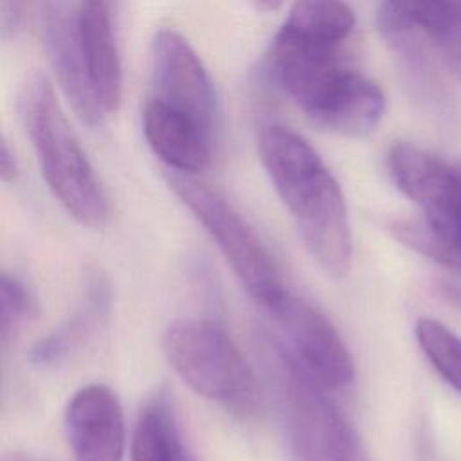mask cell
<instances>
[{"label": "cell", "instance_id": "cell-1", "mask_svg": "<svg viewBox=\"0 0 461 461\" xmlns=\"http://www.w3.org/2000/svg\"><path fill=\"white\" fill-rule=\"evenodd\" d=\"M258 149L308 254L328 276L342 277L351 263V232L337 178L317 149L288 126H265Z\"/></svg>", "mask_w": 461, "mask_h": 461}, {"label": "cell", "instance_id": "cell-2", "mask_svg": "<svg viewBox=\"0 0 461 461\" xmlns=\"http://www.w3.org/2000/svg\"><path fill=\"white\" fill-rule=\"evenodd\" d=\"M267 58L279 88L321 130L364 137L380 122L384 92L364 74L344 67L333 47L304 41L279 27Z\"/></svg>", "mask_w": 461, "mask_h": 461}, {"label": "cell", "instance_id": "cell-3", "mask_svg": "<svg viewBox=\"0 0 461 461\" xmlns=\"http://www.w3.org/2000/svg\"><path fill=\"white\" fill-rule=\"evenodd\" d=\"M394 185L421 211L393 225L409 249L461 274V162L412 142H394L385 158Z\"/></svg>", "mask_w": 461, "mask_h": 461}, {"label": "cell", "instance_id": "cell-4", "mask_svg": "<svg viewBox=\"0 0 461 461\" xmlns=\"http://www.w3.org/2000/svg\"><path fill=\"white\" fill-rule=\"evenodd\" d=\"M18 104L52 194L79 223L103 227L110 218L108 194L72 131L50 81L32 74L22 88Z\"/></svg>", "mask_w": 461, "mask_h": 461}, {"label": "cell", "instance_id": "cell-5", "mask_svg": "<svg viewBox=\"0 0 461 461\" xmlns=\"http://www.w3.org/2000/svg\"><path fill=\"white\" fill-rule=\"evenodd\" d=\"M164 351L187 387L234 411L258 402L252 369L229 333L209 319H178L164 335Z\"/></svg>", "mask_w": 461, "mask_h": 461}, {"label": "cell", "instance_id": "cell-6", "mask_svg": "<svg viewBox=\"0 0 461 461\" xmlns=\"http://www.w3.org/2000/svg\"><path fill=\"white\" fill-rule=\"evenodd\" d=\"M166 176L176 198L211 234L229 267L259 304L268 303L285 290L276 261L227 200L193 175L169 169Z\"/></svg>", "mask_w": 461, "mask_h": 461}, {"label": "cell", "instance_id": "cell-7", "mask_svg": "<svg viewBox=\"0 0 461 461\" xmlns=\"http://www.w3.org/2000/svg\"><path fill=\"white\" fill-rule=\"evenodd\" d=\"M277 333L281 353L321 389H340L353 380L351 355L333 324L286 288L261 304Z\"/></svg>", "mask_w": 461, "mask_h": 461}, {"label": "cell", "instance_id": "cell-8", "mask_svg": "<svg viewBox=\"0 0 461 461\" xmlns=\"http://www.w3.org/2000/svg\"><path fill=\"white\" fill-rule=\"evenodd\" d=\"M283 407L294 461H360L349 421L283 353Z\"/></svg>", "mask_w": 461, "mask_h": 461}, {"label": "cell", "instance_id": "cell-9", "mask_svg": "<svg viewBox=\"0 0 461 461\" xmlns=\"http://www.w3.org/2000/svg\"><path fill=\"white\" fill-rule=\"evenodd\" d=\"M49 63L72 103L77 117L88 124L103 122L106 112L94 90L77 32V7L72 0H31Z\"/></svg>", "mask_w": 461, "mask_h": 461}, {"label": "cell", "instance_id": "cell-10", "mask_svg": "<svg viewBox=\"0 0 461 461\" xmlns=\"http://www.w3.org/2000/svg\"><path fill=\"white\" fill-rule=\"evenodd\" d=\"M151 65L157 99L184 112L212 133L218 97L211 76L191 43L173 29L157 31L151 43Z\"/></svg>", "mask_w": 461, "mask_h": 461}, {"label": "cell", "instance_id": "cell-11", "mask_svg": "<svg viewBox=\"0 0 461 461\" xmlns=\"http://www.w3.org/2000/svg\"><path fill=\"white\" fill-rule=\"evenodd\" d=\"M65 430L76 461H121L126 443L124 412L117 394L90 384L70 398Z\"/></svg>", "mask_w": 461, "mask_h": 461}, {"label": "cell", "instance_id": "cell-12", "mask_svg": "<svg viewBox=\"0 0 461 461\" xmlns=\"http://www.w3.org/2000/svg\"><path fill=\"white\" fill-rule=\"evenodd\" d=\"M144 137L153 153L173 171L196 175L211 158V137L184 112L153 97L142 113Z\"/></svg>", "mask_w": 461, "mask_h": 461}, {"label": "cell", "instance_id": "cell-13", "mask_svg": "<svg viewBox=\"0 0 461 461\" xmlns=\"http://www.w3.org/2000/svg\"><path fill=\"white\" fill-rule=\"evenodd\" d=\"M77 32L88 74L104 112L117 110L122 94V68L113 29V0H81Z\"/></svg>", "mask_w": 461, "mask_h": 461}, {"label": "cell", "instance_id": "cell-14", "mask_svg": "<svg viewBox=\"0 0 461 461\" xmlns=\"http://www.w3.org/2000/svg\"><path fill=\"white\" fill-rule=\"evenodd\" d=\"M112 306V288L99 274H90L85 294L59 326L41 337L31 349L29 360L36 367H54L65 362L104 322Z\"/></svg>", "mask_w": 461, "mask_h": 461}, {"label": "cell", "instance_id": "cell-15", "mask_svg": "<svg viewBox=\"0 0 461 461\" xmlns=\"http://www.w3.org/2000/svg\"><path fill=\"white\" fill-rule=\"evenodd\" d=\"M131 461H196L164 394L144 405L133 429Z\"/></svg>", "mask_w": 461, "mask_h": 461}, {"label": "cell", "instance_id": "cell-16", "mask_svg": "<svg viewBox=\"0 0 461 461\" xmlns=\"http://www.w3.org/2000/svg\"><path fill=\"white\" fill-rule=\"evenodd\" d=\"M461 79V0H393Z\"/></svg>", "mask_w": 461, "mask_h": 461}, {"label": "cell", "instance_id": "cell-17", "mask_svg": "<svg viewBox=\"0 0 461 461\" xmlns=\"http://www.w3.org/2000/svg\"><path fill=\"white\" fill-rule=\"evenodd\" d=\"M355 27V13L344 0H294L281 25L286 32L322 47L337 49Z\"/></svg>", "mask_w": 461, "mask_h": 461}, {"label": "cell", "instance_id": "cell-18", "mask_svg": "<svg viewBox=\"0 0 461 461\" xmlns=\"http://www.w3.org/2000/svg\"><path fill=\"white\" fill-rule=\"evenodd\" d=\"M414 333L432 367L447 380L450 387L461 393V337H457L443 322L430 317L420 319Z\"/></svg>", "mask_w": 461, "mask_h": 461}, {"label": "cell", "instance_id": "cell-19", "mask_svg": "<svg viewBox=\"0 0 461 461\" xmlns=\"http://www.w3.org/2000/svg\"><path fill=\"white\" fill-rule=\"evenodd\" d=\"M31 312L27 288L9 274L0 272V339L13 335Z\"/></svg>", "mask_w": 461, "mask_h": 461}, {"label": "cell", "instance_id": "cell-20", "mask_svg": "<svg viewBox=\"0 0 461 461\" xmlns=\"http://www.w3.org/2000/svg\"><path fill=\"white\" fill-rule=\"evenodd\" d=\"M16 176V162L14 157L11 153V149L7 148V142L4 140V137L0 135V178L4 180H11Z\"/></svg>", "mask_w": 461, "mask_h": 461}, {"label": "cell", "instance_id": "cell-21", "mask_svg": "<svg viewBox=\"0 0 461 461\" xmlns=\"http://www.w3.org/2000/svg\"><path fill=\"white\" fill-rule=\"evenodd\" d=\"M249 5H252L259 13H274L281 7L283 0H245Z\"/></svg>", "mask_w": 461, "mask_h": 461}, {"label": "cell", "instance_id": "cell-22", "mask_svg": "<svg viewBox=\"0 0 461 461\" xmlns=\"http://www.w3.org/2000/svg\"><path fill=\"white\" fill-rule=\"evenodd\" d=\"M0 461H41V459L23 454V452H9V454H2Z\"/></svg>", "mask_w": 461, "mask_h": 461}]
</instances>
